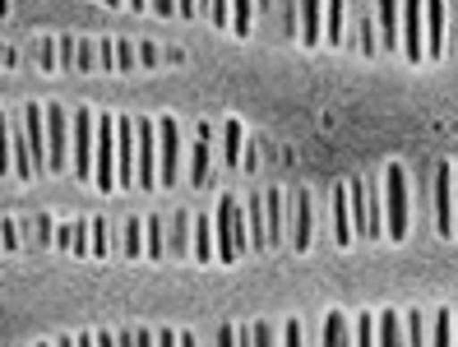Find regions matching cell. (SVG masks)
<instances>
[{"instance_id": "cell-1", "label": "cell", "mask_w": 458, "mask_h": 347, "mask_svg": "<svg viewBox=\"0 0 458 347\" xmlns=\"http://www.w3.org/2000/svg\"><path fill=\"white\" fill-rule=\"evenodd\" d=\"M408 167L389 163L385 172V236L389 241H408V227H412V208H408Z\"/></svg>"}, {"instance_id": "cell-2", "label": "cell", "mask_w": 458, "mask_h": 347, "mask_svg": "<svg viewBox=\"0 0 458 347\" xmlns=\"http://www.w3.org/2000/svg\"><path fill=\"white\" fill-rule=\"evenodd\" d=\"M213 223H218V259H223V264H236V255L250 250L246 208H241L232 195H223V199H218V218H213Z\"/></svg>"}, {"instance_id": "cell-3", "label": "cell", "mask_w": 458, "mask_h": 347, "mask_svg": "<svg viewBox=\"0 0 458 347\" xmlns=\"http://www.w3.org/2000/svg\"><path fill=\"white\" fill-rule=\"evenodd\" d=\"M93 153H98V116L79 106L74 125H70V167H74L79 181L93 176Z\"/></svg>"}, {"instance_id": "cell-4", "label": "cell", "mask_w": 458, "mask_h": 347, "mask_svg": "<svg viewBox=\"0 0 458 347\" xmlns=\"http://www.w3.org/2000/svg\"><path fill=\"white\" fill-rule=\"evenodd\" d=\"M93 185L102 195L116 190V116H98V153H93Z\"/></svg>"}, {"instance_id": "cell-5", "label": "cell", "mask_w": 458, "mask_h": 347, "mask_svg": "<svg viewBox=\"0 0 458 347\" xmlns=\"http://www.w3.org/2000/svg\"><path fill=\"white\" fill-rule=\"evenodd\" d=\"M70 167V116L65 106L51 102L47 106V172H65Z\"/></svg>"}, {"instance_id": "cell-6", "label": "cell", "mask_w": 458, "mask_h": 347, "mask_svg": "<svg viewBox=\"0 0 458 347\" xmlns=\"http://www.w3.org/2000/svg\"><path fill=\"white\" fill-rule=\"evenodd\" d=\"M181 176V125L172 116L157 121V185H176Z\"/></svg>"}, {"instance_id": "cell-7", "label": "cell", "mask_w": 458, "mask_h": 347, "mask_svg": "<svg viewBox=\"0 0 458 347\" xmlns=\"http://www.w3.org/2000/svg\"><path fill=\"white\" fill-rule=\"evenodd\" d=\"M134 172H140V144H134V121L121 116L116 121V190L134 185Z\"/></svg>"}, {"instance_id": "cell-8", "label": "cell", "mask_w": 458, "mask_h": 347, "mask_svg": "<svg viewBox=\"0 0 458 347\" xmlns=\"http://www.w3.org/2000/svg\"><path fill=\"white\" fill-rule=\"evenodd\" d=\"M421 14H426V0H403V56L412 65L426 61V29H421Z\"/></svg>"}, {"instance_id": "cell-9", "label": "cell", "mask_w": 458, "mask_h": 347, "mask_svg": "<svg viewBox=\"0 0 458 347\" xmlns=\"http://www.w3.org/2000/svg\"><path fill=\"white\" fill-rule=\"evenodd\" d=\"M436 227L445 241L454 236V167L449 163L436 167Z\"/></svg>"}, {"instance_id": "cell-10", "label": "cell", "mask_w": 458, "mask_h": 347, "mask_svg": "<svg viewBox=\"0 0 458 347\" xmlns=\"http://www.w3.org/2000/svg\"><path fill=\"white\" fill-rule=\"evenodd\" d=\"M153 121H134V144H140V172H134V181L144 185V190H153V157H157V144H153Z\"/></svg>"}, {"instance_id": "cell-11", "label": "cell", "mask_w": 458, "mask_h": 347, "mask_svg": "<svg viewBox=\"0 0 458 347\" xmlns=\"http://www.w3.org/2000/svg\"><path fill=\"white\" fill-rule=\"evenodd\" d=\"M292 250H310V195L296 190L292 195Z\"/></svg>"}, {"instance_id": "cell-12", "label": "cell", "mask_w": 458, "mask_h": 347, "mask_svg": "<svg viewBox=\"0 0 458 347\" xmlns=\"http://www.w3.org/2000/svg\"><path fill=\"white\" fill-rule=\"evenodd\" d=\"M426 56H445V0H426Z\"/></svg>"}, {"instance_id": "cell-13", "label": "cell", "mask_w": 458, "mask_h": 347, "mask_svg": "<svg viewBox=\"0 0 458 347\" xmlns=\"http://www.w3.org/2000/svg\"><path fill=\"white\" fill-rule=\"evenodd\" d=\"M347 199H352V227L375 241V223H370V185H366V181H347Z\"/></svg>"}, {"instance_id": "cell-14", "label": "cell", "mask_w": 458, "mask_h": 347, "mask_svg": "<svg viewBox=\"0 0 458 347\" xmlns=\"http://www.w3.org/2000/svg\"><path fill=\"white\" fill-rule=\"evenodd\" d=\"M334 236H338V246H347L357 236L352 227V199H347V185H334Z\"/></svg>"}, {"instance_id": "cell-15", "label": "cell", "mask_w": 458, "mask_h": 347, "mask_svg": "<svg viewBox=\"0 0 458 347\" xmlns=\"http://www.w3.org/2000/svg\"><path fill=\"white\" fill-rule=\"evenodd\" d=\"M208 135H213V130L208 125H199V140L191 144V185H204L208 181Z\"/></svg>"}, {"instance_id": "cell-16", "label": "cell", "mask_w": 458, "mask_h": 347, "mask_svg": "<svg viewBox=\"0 0 458 347\" xmlns=\"http://www.w3.org/2000/svg\"><path fill=\"white\" fill-rule=\"evenodd\" d=\"M319 10H325V0H301V42H306V47L325 42V23H319Z\"/></svg>"}, {"instance_id": "cell-17", "label": "cell", "mask_w": 458, "mask_h": 347, "mask_svg": "<svg viewBox=\"0 0 458 347\" xmlns=\"http://www.w3.org/2000/svg\"><path fill=\"white\" fill-rule=\"evenodd\" d=\"M325 347H357L352 325H347L343 310H329V315H325Z\"/></svg>"}, {"instance_id": "cell-18", "label": "cell", "mask_w": 458, "mask_h": 347, "mask_svg": "<svg viewBox=\"0 0 458 347\" xmlns=\"http://www.w3.org/2000/svg\"><path fill=\"white\" fill-rule=\"evenodd\" d=\"M56 246L74 250V255H89V223H61L56 227Z\"/></svg>"}, {"instance_id": "cell-19", "label": "cell", "mask_w": 458, "mask_h": 347, "mask_svg": "<svg viewBox=\"0 0 458 347\" xmlns=\"http://www.w3.org/2000/svg\"><path fill=\"white\" fill-rule=\"evenodd\" d=\"M268 246H283V223H287V213H283V190H274L268 185Z\"/></svg>"}, {"instance_id": "cell-20", "label": "cell", "mask_w": 458, "mask_h": 347, "mask_svg": "<svg viewBox=\"0 0 458 347\" xmlns=\"http://www.w3.org/2000/svg\"><path fill=\"white\" fill-rule=\"evenodd\" d=\"M246 223H250V246L264 250V246H268V227H264V199H259V195L246 204Z\"/></svg>"}, {"instance_id": "cell-21", "label": "cell", "mask_w": 458, "mask_h": 347, "mask_svg": "<svg viewBox=\"0 0 458 347\" xmlns=\"http://www.w3.org/2000/svg\"><path fill=\"white\" fill-rule=\"evenodd\" d=\"M380 42L385 47H403V33H398V0H380Z\"/></svg>"}, {"instance_id": "cell-22", "label": "cell", "mask_w": 458, "mask_h": 347, "mask_svg": "<svg viewBox=\"0 0 458 347\" xmlns=\"http://www.w3.org/2000/svg\"><path fill=\"white\" fill-rule=\"evenodd\" d=\"M140 250H144V218H130L125 232H121V255L125 259H140Z\"/></svg>"}, {"instance_id": "cell-23", "label": "cell", "mask_w": 458, "mask_h": 347, "mask_svg": "<svg viewBox=\"0 0 458 347\" xmlns=\"http://www.w3.org/2000/svg\"><path fill=\"white\" fill-rule=\"evenodd\" d=\"M325 10H329V19H325V42L338 47V42H343V14H347V0H325Z\"/></svg>"}, {"instance_id": "cell-24", "label": "cell", "mask_w": 458, "mask_h": 347, "mask_svg": "<svg viewBox=\"0 0 458 347\" xmlns=\"http://www.w3.org/2000/svg\"><path fill=\"white\" fill-rule=\"evenodd\" d=\"M454 325H458V315L449 310H436V329H430V347H454Z\"/></svg>"}, {"instance_id": "cell-25", "label": "cell", "mask_w": 458, "mask_h": 347, "mask_svg": "<svg viewBox=\"0 0 458 347\" xmlns=\"http://www.w3.org/2000/svg\"><path fill=\"white\" fill-rule=\"evenodd\" d=\"M195 259L213 264V223L208 218H195Z\"/></svg>"}, {"instance_id": "cell-26", "label": "cell", "mask_w": 458, "mask_h": 347, "mask_svg": "<svg viewBox=\"0 0 458 347\" xmlns=\"http://www.w3.org/2000/svg\"><path fill=\"white\" fill-rule=\"evenodd\" d=\"M259 0H232V33L236 38H246L250 33V14H255Z\"/></svg>"}, {"instance_id": "cell-27", "label": "cell", "mask_w": 458, "mask_h": 347, "mask_svg": "<svg viewBox=\"0 0 458 347\" xmlns=\"http://www.w3.org/2000/svg\"><path fill=\"white\" fill-rule=\"evenodd\" d=\"M144 236H148V259H167V246H163V218H144Z\"/></svg>"}, {"instance_id": "cell-28", "label": "cell", "mask_w": 458, "mask_h": 347, "mask_svg": "<svg viewBox=\"0 0 458 347\" xmlns=\"http://www.w3.org/2000/svg\"><path fill=\"white\" fill-rule=\"evenodd\" d=\"M106 250H112V241H106V218H89V255L106 259Z\"/></svg>"}, {"instance_id": "cell-29", "label": "cell", "mask_w": 458, "mask_h": 347, "mask_svg": "<svg viewBox=\"0 0 458 347\" xmlns=\"http://www.w3.org/2000/svg\"><path fill=\"white\" fill-rule=\"evenodd\" d=\"M380 347H408V343H403V329H398L394 310H380Z\"/></svg>"}, {"instance_id": "cell-30", "label": "cell", "mask_w": 458, "mask_h": 347, "mask_svg": "<svg viewBox=\"0 0 458 347\" xmlns=\"http://www.w3.org/2000/svg\"><path fill=\"white\" fill-rule=\"evenodd\" d=\"M14 172V144H10V116L0 112V176Z\"/></svg>"}, {"instance_id": "cell-31", "label": "cell", "mask_w": 458, "mask_h": 347, "mask_svg": "<svg viewBox=\"0 0 458 347\" xmlns=\"http://www.w3.org/2000/svg\"><path fill=\"white\" fill-rule=\"evenodd\" d=\"M19 227H23L19 218L0 223V246H5V250H29V246H23V232H19Z\"/></svg>"}, {"instance_id": "cell-32", "label": "cell", "mask_w": 458, "mask_h": 347, "mask_svg": "<svg viewBox=\"0 0 458 347\" xmlns=\"http://www.w3.org/2000/svg\"><path fill=\"white\" fill-rule=\"evenodd\" d=\"M426 338H430V334H426V315L412 306V310H408V347H426Z\"/></svg>"}, {"instance_id": "cell-33", "label": "cell", "mask_w": 458, "mask_h": 347, "mask_svg": "<svg viewBox=\"0 0 458 347\" xmlns=\"http://www.w3.org/2000/svg\"><path fill=\"white\" fill-rule=\"evenodd\" d=\"M352 338H357V347H375V315H370V310H361V315H357Z\"/></svg>"}, {"instance_id": "cell-34", "label": "cell", "mask_w": 458, "mask_h": 347, "mask_svg": "<svg viewBox=\"0 0 458 347\" xmlns=\"http://www.w3.org/2000/svg\"><path fill=\"white\" fill-rule=\"evenodd\" d=\"M134 65H140V47H134V42H116V70H134Z\"/></svg>"}, {"instance_id": "cell-35", "label": "cell", "mask_w": 458, "mask_h": 347, "mask_svg": "<svg viewBox=\"0 0 458 347\" xmlns=\"http://www.w3.org/2000/svg\"><path fill=\"white\" fill-rule=\"evenodd\" d=\"M98 70H116V42L98 38Z\"/></svg>"}, {"instance_id": "cell-36", "label": "cell", "mask_w": 458, "mask_h": 347, "mask_svg": "<svg viewBox=\"0 0 458 347\" xmlns=\"http://www.w3.org/2000/svg\"><path fill=\"white\" fill-rule=\"evenodd\" d=\"M134 47H140V65H157V61H172V51L153 47V42H134Z\"/></svg>"}, {"instance_id": "cell-37", "label": "cell", "mask_w": 458, "mask_h": 347, "mask_svg": "<svg viewBox=\"0 0 458 347\" xmlns=\"http://www.w3.org/2000/svg\"><path fill=\"white\" fill-rule=\"evenodd\" d=\"M236 163H241V125L227 121V167H236Z\"/></svg>"}, {"instance_id": "cell-38", "label": "cell", "mask_w": 458, "mask_h": 347, "mask_svg": "<svg viewBox=\"0 0 458 347\" xmlns=\"http://www.w3.org/2000/svg\"><path fill=\"white\" fill-rule=\"evenodd\" d=\"M74 51H79V42H74V38H56V65H61V70H70V65H74Z\"/></svg>"}, {"instance_id": "cell-39", "label": "cell", "mask_w": 458, "mask_h": 347, "mask_svg": "<svg viewBox=\"0 0 458 347\" xmlns=\"http://www.w3.org/2000/svg\"><path fill=\"white\" fill-rule=\"evenodd\" d=\"M204 10H208V19L218 23V29H227V19H232V0H208Z\"/></svg>"}, {"instance_id": "cell-40", "label": "cell", "mask_w": 458, "mask_h": 347, "mask_svg": "<svg viewBox=\"0 0 458 347\" xmlns=\"http://www.w3.org/2000/svg\"><path fill=\"white\" fill-rule=\"evenodd\" d=\"M38 65H42V70H61V65H56V38H47V42L38 47Z\"/></svg>"}, {"instance_id": "cell-41", "label": "cell", "mask_w": 458, "mask_h": 347, "mask_svg": "<svg viewBox=\"0 0 458 347\" xmlns=\"http://www.w3.org/2000/svg\"><path fill=\"white\" fill-rule=\"evenodd\" d=\"M274 338H278V334L268 329L264 319H259V325H250V343H255V347H274Z\"/></svg>"}, {"instance_id": "cell-42", "label": "cell", "mask_w": 458, "mask_h": 347, "mask_svg": "<svg viewBox=\"0 0 458 347\" xmlns=\"http://www.w3.org/2000/svg\"><path fill=\"white\" fill-rule=\"evenodd\" d=\"M185 223H191L185 213H176V218H172V227H176V232H172V250H176V255L185 250Z\"/></svg>"}, {"instance_id": "cell-43", "label": "cell", "mask_w": 458, "mask_h": 347, "mask_svg": "<svg viewBox=\"0 0 458 347\" xmlns=\"http://www.w3.org/2000/svg\"><path fill=\"white\" fill-rule=\"evenodd\" d=\"M283 347H301V319H287L283 325Z\"/></svg>"}, {"instance_id": "cell-44", "label": "cell", "mask_w": 458, "mask_h": 347, "mask_svg": "<svg viewBox=\"0 0 458 347\" xmlns=\"http://www.w3.org/2000/svg\"><path fill=\"white\" fill-rule=\"evenodd\" d=\"M153 14H163V19H176V0H153Z\"/></svg>"}, {"instance_id": "cell-45", "label": "cell", "mask_w": 458, "mask_h": 347, "mask_svg": "<svg viewBox=\"0 0 458 347\" xmlns=\"http://www.w3.org/2000/svg\"><path fill=\"white\" fill-rule=\"evenodd\" d=\"M199 10V0H176V19H191Z\"/></svg>"}, {"instance_id": "cell-46", "label": "cell", "mask_w": 458, "mask_h": 347, "mask_svg": "<svg viewBox=\"0 0 458 347\" xmlns=\"http://www.w3.org/2000/svg\"><path fill=\"white\" fill-rule=\"evenodd\" d=\"M157 347H181V334L176 329H163V334H157Z\"/></svg>"}, {"instance_id": "cell-47", "label": "cell", "mask_w": 458, "mask_h": 347, "mask_svg": "<svg viewBox=\"0 0 458 347\" xmlns=\"http://www.w3.org/2000/svg\"><path fill=\"white\" fill-rule=\"evenodd\" d=\"M218 347H236V325H223V334H218Z\"/></svg>"}, {"instance_id": "cell-48", "label": "cell", "mask_w": 458, "mask_h": 347, "mask_svg": "<svg viewBox=\"0 0 458 347\" xmlns=\"http://www.w3.org/2000/svg\"><path fill=\"white\" fill-rule=\"evenodd\" d=\"M134 347H157V338L148 329H134Z\"/></svg>"}, {"instance_id": "cell-49", "label": "cell", "mask_w": 458, "mask_h": 347, "mask_svg": "<svg viewBox=\"0 0 458 347\" xmlns=\"http://www.w3.org/2000/svg\"><path fill=\"white\" fill-rule=\"evenodd\" d=\"M454 236H458V163H454Z\"/></svg>"}, {"instance_id": "cell-50", "label": "cell", "mask_w": 458, "mask_h": 347, "mask_svg": "<svg viewBox=\"0 0 458 347\" xmlns=\"http://www.w3.org/2000/svg\"><path fill=\"white\" fill-rule=\"evenodd\" d=\"M74 347H98V338H93V334H79V338H74Z\"/></svg>"}, {"instance_id": "cell-51", "label": "cell", "mask_w": 458, "mask_h": 347, "mask_svg": "<svg viewBox=\"0 0 458 347\" xmlns=\"http://www.w3.org/2000/svg\"><path fill=\"white\" fill-rule=\"evenodd\" d=\"M125 5H130L134 14H144V10H148V0H125Z\"/></svg>"}, {"instance_id": "cell-52", "label": "cell", "mask_w": 458, "mask_h": 347, "mask_svg": "<svg viewBox=\"0 0 458 347\" xmlns=\"http://www.w3.org/2000/svg\"><path fill=\"white\" fill-rule=\"evenodd\" d=\"M93 338H98V347H116V338H112V334H93Z\"/></svg>"}, {"instance_id": "cell-53", "label": "cell", "mask_w": 458, "mask_h": 347, "mask_svg": "<svg viewBox=\"0 0 458 347\" xmlns=\"http://www.w3.org/2000/svg\"><path fill=\"white\" fill-rule=\"evenodd\" d=\"M181 347H195V334H181Z\"/></svg>"}, {"instance_id": "cell-54", "label": "cell", "mask_w": 458, "mask_h": 347, "mask_svg": "<svg viewBox=\"0 0 458 347\" xmlns=\"http://www.w3.org/2000/svg\"><path fill=\"white\" fill-rule=\"evenodd\" d=\"M51 347H74V338H56V343H51Z\"/></svg>"}, {"instance_id": "cell-55", "label": "cell", "mask_w": 458, "mask_h": 347, "mask_svg": "<svg viewBox=\"0 0 458 347\" xmlns=\"http://www.w3.org/2000/svg\"><path fill=\"white\" fill-rule=\"evenodd\" d=\"M102 5H112V10H116V5H125V0H102Z\"/></svg>"}, {"instance_id": "cell-56", "label": "cell", "mask_w": 458, "mask_h": 347, "mask_svg": "<svg viewBox=\"0 0 458 347\" xmlns=\"http://www.w3.org/2000/svg\"><path fill=\"white\" fill-rule=\"evenodd\" d=\"M38 347H51V343H38Z\"/></svg>"}, {"instance_id": "cell-57", "label": "cell", "mask_w": 458, "mask_h": 347, "mask_svg": "<svg viewBox=\"0 0 458 347\" xmlns=\"http://www.w3.org/2000/svg\"><path fill=\"white\" fill-rule=\"evenodd\" d=\"M259 5H268V0H259Z\"/></svg>"}, {"instance_id": "cell-58", "label": "cell", "mask_w": 458, "mask_h": 347, "mask_svg": "<svg viewBox=\"0 0 458 347\" xmlns=\"http://www.w3.org/2000/svg\"><path fill=\"white\" fill-rule=\"evenodd\" d=\"M0 250H5V246H0Z\"/></svg>"}]
</instances>
